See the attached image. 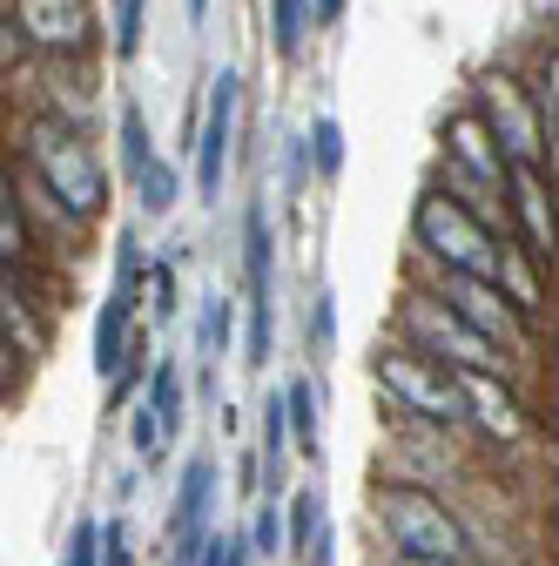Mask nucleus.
Segmentation results:
<instances>
[{"label": "nucleus", "mask_w": 559, "mask_h": 566, "mask_svg": "<svg viewBox=\"0 0 559 566\" xmlns=\"http://www.w3.org/2000/svg\"><path fill=\"white\" fill-rule=\"evenodd\" d=\"M21 176L41 182L75 223H102V209H108V169L95 156V135L75 128V122H54V115H28L21 128Z\"/></svg>", "instance_id": "1"}, {"label": "nucleus", "mask_w": 559, "mask_h": 566, "mask_svg": "<svg viewBox=\"0 0 559 566\" xmlns=\"http://www.w3.org/2000/svg\"><path fill=\"white\" fill-rule=\"evenodd\" d=\"M371 385L384 391V405L418 424V432H432V439H465L472 432V405L458 391V371L425 358L418 344L404 337H384L378 344V358H371Z\"/></svg>", "instance_id": "2"}, {"label": "nucleus", "mask_w": 559, "mask_h": 566, "mask_svg": "<svg viewBox=\"0 0 559 566\" xmlns=\"http://www.w3.org/2000/svg\"><path fill=\"white\" fill-rule=\"evenodd\" d=\"M411 250L425 270H472V276H499V250L506 230H493L465 196H452L445 182H432L411 202Z\"/></svg>", "instance_id": "3"}, {"label": "nucleus", "mask_w": 559, "mask_h": 566, "mask_svg": "<svg viewBox=\"0 0 559 566\" xmlns=\"http://www.w3.org/2000/svg\"><path fill=\"white\" fill-rule=\"evenodd\" d=\"M371 513L384 553H425V559H472V526L465 513L432 485H371Z\"/></svg>", "instance_id": "4"}, {"label": "nucleus", "mask_w": 559, "mask_h": 566, "mask_svg": "<svg viewBox=\"0 0 559 566\" xmlns=\"http://www.w3.org/2000/svg\"><path fill=\"white\" fill-rule=\"evenodd\" d=\"M391 337H404V344H418L425 358H439V365H452V371H513V358L485 337L478 324H465L425 276L411 283V291L398 297V317H391Z\"/></svg>", "instance_id": "5"}, {"label": "nucleus", "mask_w": 559, "mask_h": 566, "mask_svg": "<svg viewBox=\"0 0 559 566\" xmlns=\"http://www.w3.org/2000/svg\"><path fill=\"white\" fill-rule=\"evenodd\" d=\"M472 108L493 122V135L506 142L513 163L552 169V142H546V115H539L532 75H519V67H485V75L472 82Z\"/></svg>", "instance_id": "6"}, {"label": "nucleus", "mask_w": 559, "mask_h": 566, "mask_svg": "<svg viewBox=\"0 0 559 566\" xmlns=\"http://www.w3.org/2000/svg\"><path fill=\"white\" fill-rule=\"evenodd\" d=\"M418 276H425L432 283V291L465 317V324H478L485 337H493L499 350H506V358H526V350H532V324L519 317V304L506 297V283L499 276H472V270H425V263H418Z\"/></svg>", "instance_id": "7"}, {"label": "nucleus", "mask_w": 559, "mask_h": 566, "mask_svg": "<svg viewBox=\"0 0 559 566\" xmlns=\"http://www.w3.org/2000/svg\"><path fill=\"white\" fill-rule=\"evenodd\" d=\"M8 14L28 41V61H95V0H8Z\"/></svg>", "instance_id": "8"}, {"label": "nucleus", "mask_w": 559, "mask_h": 566, "mask_svg": "<svg viewBox=\"0 0 559 566\" xmlns=\"http://www.w3.org/2000/svg\"><path fill=\"white\" fill-rule=\"evenodd\" d=\"M236 115H243V75L223 67L217 82H209V108L196 122V196L217 202L223 196V176H230V142H236Z\"/></svg>", "instance_id": "9"}, {"label": "nucleus", "mask_w": 559, "mask_h": 566, "mask_svg": "<svg viewBox=\"0 0 559 566\" xmlns=\"http://www.w3.org/2000/svg\"><path fill=\"white\" fill-rule=\"evenodd\" d=\"M513 237L552 270L559 263V176L539 163H513Z\"/></svg>", "instance_id": "10"}, {"label": "nucleus", "mask_w": 559, "mask_h": 566, "mask_svg": "<svg viewBox=\"0 0 559 566\" xmlns=\"http://www.w3.org/2000/svg\"><path fill=\"white\" fill-rule=\"evenodd\" d=\"M458 391H465V405H472V432H478L485 446H519V439L532 432L513 371H458Z\"/></svg>", "instance_id": "11"}, {"label": "nucleus", "mask_w": 559, "mask_h": 566, "mask_svg": "<svg viewBox=\"0 0 559 566\" xmlns=\"http://www.w3.org/2000/svg\"><path fill=\"white\" fill-rule=\"evenodd\" d=\"M439 142H445V156H452V163H458L465 176H478L485 189H499V196L513 189V156H506V142L493 135V122H485V115H478L472 102L445 115ZM506 202H513V196H506Z\"/></svg>", "instance_id": "12"}, {"label": "nucleus", "mask_w": 559, "mask_h": 566, "mask_svg": "<svg viewBox=\"0 0 559 566\" xmlns=\"http://www.w3.org/2000/svg\"><path fill=\"white\" fill-rule=\"evenodd\" d=\"M209 500H217V465L209 459H189L182 465V485H176V513H169V559L182 566H202L209 553Z\"/></svg>", "instance_id": "13"}, {"label": "nucleus", "mask_w": 559, "mask_h": 566, "mask_svg": "<svg viewBox=\"0 0 559 566\" xmlns=\"http://www.w3.org/2000/svg\"><path fill=\"white\" fill-rule=\"evenodd\" d=\"M28 75L34 82H48L41 88V115H54V122H75V128H88L95 135V115H102V95H95V61H28Z\"/></svg>", "instance_id": "14"}, {"label": "nucleus", "mask_w": 559, "mask_h": 566, "mask_svg": "<svg viewBox=\"0 0 559 566\" xmlns=\"http://www.w3.org/2000/svg\"><path fill=\"white\" fill-rule=\"evenodd\" d=\"M499 283H506V297L519 304V317L539 331L546 311H552V291H546V263H539L519 237H506V250H499Z\"/></svg>", "instance_id": "15"}, {"label": "nucleus", "mask_w": 559, "mask_h": 566, "mask_svg": "<svg viewBox=\"0 0 559 566\" xmlns=\"http://www.w3.org/2000/svg\"><path fill=\"white\" fill-rule=\"evenodd\" d=\"M276 283V237H270V209L250 202L243 209V291L250 297H270Z\"/></svg>", "instance_id": "16"}, {"label": "nucleus", "mask_w": 559, "mask_h": 566, "mask_svg": "<svg viewBox=\"0 0 559 566\" xmlns=\"http://www.w3.org/2000/svg\"><path fill=\"white\" fill-rule=\"evenodd\" d=\"M149 411L169 424V439L189 424V378L176 371V358H156V365H149Z\"/></svg>", "instance_id": "17"}, {"label": "nucleus", "mask_w": 559, "mask_h": 566, "mask_svg": "<svg viewBox=\"0 0 559 566\" xmlns=\"http://www.w3.org/2000/svg\"><path fill=\"white\" fill-rule=\"evenodd\" d=\"M284 520H291V559H310L317 533L330 526V520H324V492H317V485H297L291 500H284Z\"/></svg>", "instance_id": "18"}, {"label": "nucleus", "mask_w": 559, "mask_h": 566, "mask_svg": "<svg viewBox=\"0 0 559 566\" xmlns=\"http://www.w3.org/2000/svg\"><path fill=\"white\" fill-rule=\"evenodd\" d=\"M532 95H539V115H546L552 176H559V41H546V48H539V61H532Z\"/></svg>", "instance_id": "19"}, {"label": "nucleus", "mask_w": 559, "mask_h": 566, "mask_svg": "<svg viewBox=\"0 0 559 566\" xmlns=\"http://www.w3.org/2000/svg\"><path fill=\"white\" fill-rule=\"evenodd\" d=\"M310 21H317L310 0H270V41H276V54H284V61H297V54H304Z\"/></svg>", "instance_id": "20"}, {"label": "nucleus", "mask_w": 559, "mask_h": 566, "mask_svg": "<svg viewBox=\"0 0 559 566\" xmlns=\"http://www.w3.org/2000/svg\"><path fill=\"white\" fill-rule=\"evenodd\" d=\"M284 405H291V424H297V452H304V459H317V446H324L317 385H310V378H291V385H284Z\"/></svg>", "instance_id": "21"}, {"label": "nucleus", "mask_w": 559, "mask_h": 566, "mask_svg": "<svg viewBox=\"0 0 559 566\" xmlns=\"http://www.w3.org/2000/svg\"><path fill=\"white\" fill-rule=\"evenodd\" d=\"M143 28H149V0H108V48L122 61L143 54Z\"/></svg>", "instance_id": "22"}, {"label": "nucleus", "mask_w": 559, "mask_h": 566, "mask_svg": "<svg viewBox=\"0 0 559 566\" xmlns=\"http://www.w3.org/2000/svg\"><path fill=\"white\" fill-rule=\"evenodd\" d=\"M230 324H236L230 297H202V311H196V350H202V365H217L223 350H230Z\"/></svg>", "instance_id": "23"}, {"label": "nucleus", "mask_w": 559, "mask_h": 566, "mask_svg": "<svg viewBox=\"0 0 559 566\" xmlns=\"http://www.w3.org/2000/svg\"><path fill=\"white\" fill-rule=\"evenodd\" d=\"M176 196H182V169L176 163H149L143 176H135V202H143L149 217H169Z\"/></svg>", "instance_id": "24"}, {"label": "nucleus", "mask_w": 559, "mask_h": 566, "mask_svg": "<svg viewBox=\"0 0 559 566\" xmlns=\"http://www.w3.org/2000/svg\"><path fill=\"white\" fill-rule=\"evenodd\" d=\"M149 163H156V149H149V122H143V108H135V102H122V176L135 182Z\"/></svg>", "instance_id": "25"}, {"label": "nucleus", "mask_w": 559, "mask_h": 566, "mask_svg": "<svg viewBox=\"0 0 559 566\" xmlns=\"http://www.w3.org/2000/svg\"><path fill=\"white\" fill-rule=\"evenodd\" d=\"M250 539H256V553H263V559L291 553V520H284V500H276V492H270V500L256 506V520H250Z\"/></svg>", "instance_id": "26"}, {"label": "nucleus", "mask_w": 559, "mask_h": 566, "mask_svg": "<svg viewBox=\"0 0 559 566\" xmlns=\"http://www.w3.org/2000/svg\"><path fill=\"white\" fill-rule=\"evenodd\" d=\"M176 297H182V291H176V263H169V256L149 263V270H143V311H149L156 324H169V317H176Z\"/></svg>", "instance_id": "27"}, {"label": "nucleus", "mask_w": 559, "mask_h": 566, "mask_svg": "<svg viewBox=\"0 0 559 566\" xmlns=\"http://www.w3.org/2000/svg\"><path fill=\"white\" fill-rule=\"evenodd\" d=\"M310 156H317V176L337 182V169H344V122L337 115H317L310 122Z\"/></svg>", "instance_id": "28"}, {"label": "nucleus", "mask_w": 559, "mask_h": 566, "mask_svg": "<svg viewBox=\"0 0 559 566\" xmlns=\"http://www.w3.org/2000/svg\"><path fill=\"white\" fill-rule=\"evenodd\" d=\"M61 566H102V520H75V533H67V553Z\"/></svg>", "instance_id": "29"}, {"label": "nucleus", "mask_w": 559, "mask_h": 566, "mask_svg": "<svg viewBox=\"0 0 559 566\" xmlns=\"http://www.w3.org/2000/svg\"><path fill=\"white\" fill-rule=\"evenodd\" d=\"M250 559H256V539L236 533V526L217 533V539H209V553H202V566H250Z\"/></svg>", "instance_id": "30"}, {"label": "nucleus", "mask_w": 559, "mask_h": 566, "mask_svg": "<svg viewBox=\"0 0 559 566\" xmlns=\"http://www.w3.org/2000/svg\"><path fill=\"white\" fill-rule=\"evenodd\" d=\"M128 439H135V452H143V459H149V452H162V439H169V424H162V418L149 411V398L135 405V418H128Z\"/></svg>", "instance_id": "31"}, {"label": "nucleus", "mask_w": 559, "mask_h": 566, "mask_svg": "<svg viewBox=\"0 0 559 566\" xmlns=\"http://www.w3.org/2000/svg\"><path fill=\"white\" fill-rule=\"evenodd\" d=\"M102 566H135V546H128V520H102Z\"/></svg>", "instance_id": "32"}, {"label": "nucleus", "mask_w": 559, "mask_h": 566, "mask_svg": "<svg viewBox=\"0 0 559 566\" xmlns=\"http://www.w3.org/2000/svg\"><path fill=\"white\" fill-rule=\"evenodd\" d=\"M330 324H337V304L317 297V311H310V344H330Z\"/></svg>", "instance_id": "33"}, {"label": "nucleus", "mask_w": 559, "mask_h": 566, "mask_svg": "<svg viewBox=\"0 0 559 566\" xmlns=\"http://www.w3.org/2000/svg\"><path fill=\"white\" fill-rule=\"evenodd\" d=\"M384 566H472V559H425V553H391Z\"/></svg>", "instance_id": "34"}, {"label": "nucleus", "mask_w": 559, "mask_h": 566, "mask_svg": "<svg viewBox=\"0 0 559 566\" xmlns=\"http://www.w3.org/2000/svg\"><path fill=\"white\" fill-rule=\"evenodd\" d=\"M310 8H317V21H330V28H337V21H344V8H351V0H310Z\"/></svg>", "instance_id": "35"}, {"label": "nucleus", "mask_w": 559, "mask_h": 566, "mask_svg": "<svg viewBox=\"0 0 559 566\" xmlns=\"http://www.w3.org/2000/svg\"><path fill=\"white\" fill-rule=\"evenodd\" d=\"M209 14V0H189V21H202Z\"/></svg>", "instance_id": "36"}, {"label": "nucleus", "mask_w": 559, "mask_h": 566, "mask_svg": "<svg viewBox=\"0 0 559 566\" xmlns=\"http://www.w3.org/2000/svg\"><path fill=\"white\" fill-rule=\"evenodd\" d=\"M169 566H182V559H169Z\"/></svg>", "instance_id": "37"}]
</instances>
